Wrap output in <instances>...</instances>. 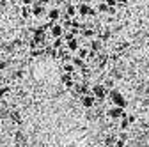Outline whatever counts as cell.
<instances>
[{"label":"cell","mask_w":149,"mask_h":147,"mask_svg":"<svg viewBox=\"0 0 149 147\" xmlns=\"http://www.w3.org/2000/svg\"><path fill=\"white\" fill-rule=\"evenodd\" d=\"M108 99H110V103L114 105V106H121V108H126V99H124V96L119 92L117 89H114V90H110L108 92Z\"/></svg>","instance_id":"1"},{"label":"cell","mask_w":149,"mask_h":147,"mask_svg":"<svg viewBox=\"0 0 149 147\" xmlns=\"http://www.w3.org/2000/svg\"><path fill=\"white\" fill-rule=\"evenodd\" d=\"M108 92H110V90H108V89H107L103 83H96L94 87L91 89V94L94 96L98 101H103V99H107V98H108Z\"/></svg>","instance_id":"2"},{"label":"cell","mask_w":149,"mask_h":147,"mask_svg":"<svg viewBox=\"0 0 149 147\" xmlns=\"http://www.w3.org/2000/svg\"><path fill=\"white\" fill-rule=\"evenodd\" d=\"M61 18H62V11L53 6V7H48V12H46V20L48 21H53V23H61Z\"/></svg>","instance_id":"3"},{"label":"cell","mask_w":149,"mask_h":147,"mask_svg":"<svg viewBox=\"0 0 149 147\" xmlns=\"http://www.w3.org/2000/svg\"><path fill=\"white\" fill-rule=\"evenodd\" d=\"M107 115L110 119H121L124 115V108H121V106H110L107 110Z\"/></svg>","instance_id":"4"},{"label":"cell","mask_w":149,"mask_h":147,"mask_svg":"<svg viewBox=\"0 0 149 147\" xmlns=\"http://www.w3.org/2000/svg\"><path fill=\"white\" fill-rule=\"evenodd\" d=\"M50 35L53 39H59V37H64V27L61 25V23H55L53 27H52V30H50Z\"/></svg>","instance_id":"5"},{"label":"cell","mask_w":149,"mask_h":147,"mask_svg":"<svg viewBox=\"0 0 149 147\" xmlns=\"http://www.w3.org/2000/svg\"><path fill=\"white\" fill-rule=\"evenodd\" d=\"M80 48H82V46H80V41H78V37H73V39H69V41L66 43V50H69L71 53H77Z\"/></svg>","instance_id":"6"},{"label":"cell","mask_w":149,"mask_h":147,"mask_svg":"<svg viewBox=\"0 0 149 147\" xmlns=\"http://www.w3.org/2000/svg\"><path fill=\"white\" fill-rule=\"evenodd\" d=\"M61 83L66 89H74V87H77V85H74V80H73V75H68V73H64V75L61 76Z\"/></svg>","instance_id":"7"},{"label":"cell","mask_w":149,"mask_h":147,"mask_svg":"<svg viewBox=\"0 0 149 147\" xmlns=\"http://www.w3.org/2000/svg\"><path fill=\"white\" fill-rule=\"evenodd\" d=\"M48 9L41 7V6H32V18H36V20H41L43 16H46Z\"/></svg>","instance_id":"8"},{"label":"cell","mask_w":149,"mask_h":147,"mask_svg":"<svg viewBox=\"0 0 149 147\" xmlns=\"http://www.w3.org/2000/svg\"><path fill=\"white\" fill-rule=\"evenodd\" d=\"M96 101H98V99L92 96V94H87V96H84V98H82V105H84L85 108H94Z\"/></svg>","instance_id":"9"},{"label":"cell","mask_w":149,"mask_h":147,"mask_svg":"<svg viewBox=\"0 0 149 147\" xmlns=\"http://www.w3.org/2000/svg\"><path fill=\"white\" fill-rule=\"evenodd\" d=\"M98 39H101V41H108L110 37H112V30L110 28H107V27H103V28H100L98 30V35H96Z\"/></svg>","instance_id":"10"},{"label":"cell","mask_w":149,"mask_h":147,"mask_svg":"<svg viewBox=\"0 0 149 147\" xmlns=\"http://www.w3.org/2000/svg\"><path fill=\"white\" fill-rule=\"evenodd\" d=\"M64 9H66L64 12H66V14H69L71 18H74V16L78 14V6H77V4H71V2H69V4H66V7H64Z\"/></svg>","instance_id":"11"},{"label":"cell","mask_w":149,"mask_h":147,"mask_svg":"<svg viewBox=\"0 0 149 147\" xmlns=\"http://www.w3.org/2000/svg\"><path fill=\"white\" fill-rule=\"evenodd\" d=\"M20 14H22L23 20H30V18H32V6H22Z\"/></svg>","instance_id":"12"},{"label":"cell","mask_w":149,"mask_h":147,"mask_svg":"<svg viewBox=\"0 0 149 147\" xmlns=\"http://www.w3.org/2000/svg\"><path fill=\"white\" fill-rule=\"evenodd\" d=\"M101 46H103V41L101 39H92L91 41V44H89V48H91V51H100L101 50Z\"/></svg>","instance_id":"13"},{"label":"cell","mask_w":149,"mask_h":147,"mask_svg":"<svg viewBox=\"0 0 149 147\" xmlns=\"http://www.w3.org/2000/svg\"><path fill=\"white\" fill-rule=\"evenodd\" d=\"M89 55H91V48H87V46H82L78 51H77V57H80V59H89Z\"/></svg>","instance_id":"14"},{"label":"cell","mask_w":149,"mask_h":147,"mask_svg":"<svg viewBox=\"0 0 149 147\" xmlns=\"http://www.w3.org/2000/svg\"><path fill=\"white\" fill-rule=\"evenodd\" d=\"M89 11H91V4H78V14L80 16H89Z\"/></svg>","instance_id":"15"},{"label":"cell","mask_w":149,"mask_h":147,"mask_svg":"<svg viewBox=\"0 0 149 147\" xmlns=\"http://www.w3.org/2000/svg\"><path fill=\"white\" fill-rule=\"evenodd\" d=\"M71 62H73V66L77 67V69H82V67H85V66H87V64H85V60H84V59H80V57H77V55H73V60H71Z\"/></svg>","instance_id":"16"},{"label":"cell","mask_w":149,"mask_h":147,"mask_svg":"<svg viewBox=\"0 0 149 147\" xmlns=\"http://www.w3.org/2000/svg\"><path fill=\"white\" fill-rule=\"evenodd\" d=\"M62 71L68 73V75H74V73H77V67L73 66V62H68V64H62Z\"/></svg>","instance_id":"17"},{"label":"cell","mask_w":149,"mask_h":147,"mask_svg":"<svg viewBox=\"0 0 149 147\" xmlns=\"http://www.w3.org/2000/svg\"><path fill=\"white\" fill-rule=\"evenodd\" d=\"M130 126H132V124H130V121H128V115L124 114V115L121 117V122H119V128H121V131H126Z\"/></svg>","instance_id":"18"},{"label":"cell","mask_w":149,"mask_h":147,"mask_svg":"<svg viewBox=\"0 0 149 147\" xmlns=\"http://www.w3.org/2000/svg\"><path fill=\"white\" fill-rule=\"evenodd\" d=\"M103 85H105L108 90H114V89H116V83H114V80H112V78H105Z\"/></svg>","instance_id":"19"},{"label":"cell","mask_w":149,"mask_h":147,"mask_svg":"<svg viewBox=\"0 0 149 147\" xmlns=\"http://www.w3.org/2000/svg\"><path fill=\"white\" fill-rule=\"evenodd\" d=\"M98 11H100V12H108V11H110V7L103 2V0H101V2L98 4Z\"/></svg>","instance_id":"20"},{"label":"cell","mask_w":149,"mask_h":147,"mask_svg":"<svg viewBox=\"0 0 149 147\" xmlns=\"http://www.w3.org/2000/svg\"><path fill=\"white\" fill-rule=\"evenodd\" d=\"M64 43H66V41H64L62 37H59V39H53V46H52V48H55V50H59V48H61V46H62Z\"/></svg>","instance_id":"21"},{"label":"cell","mask_w":149,"mask_h":147,"mask_svg":"<svg viewBox=\"0 0 149 147\" xmlns=\"http://www.w3.org/2000/svg\"><path fill=\"white\" fill-rule=\"evenodd\" d=\"M9 92H11V87H9L7 83H4V85H2V98H7Z\"/></svg>","instance_id":"22"},{"label":"cell","mask_w":149,"mask_h":147,"mask_svg":"<svg viewBox=\"0 0 149 147\" xmlns=\"http://www.w3.org/2000/svg\"><path fill=\"white\" fill-rule=\"evenodd\" d=\"M108 7H117V0H103Z\"/></svg>","instance_id":"23"},{"label":"cell","mask_w":149,"mask_h":147,"mask_svg":"<svg viewBox=\"0 0 149 147\" xmlns=\"http://www.w3.org/2000/svg\"><path fill=\"white\" fill-rule=\"evenodd\" d=\"M117 7L126 9V7H128V0H117Z\"/></svg>","instance_id":"24"},{"label":"cell","mask_w":149,"mask_h":147,"mask_svg":"<svg viewBox=\"0 0 149 147\" xmlns=\"http://www.w3.org/2000/svg\"><path fill=\"white\" fill-rule=\"evenodd\" d=\"M48 0H34V6H41V7H46Z\"/></svg>","instance_id":"25"},{"label":"cell","mask_w":149,"mask_h":147,"mask_svg":"<svg viewBox=\"0 0 149 147\" xmlns=\"http://www.w3.org/2000/svg\"><path fill=\"white\" fill-rule=\"evenodd\" d=\"M98 12H100V11H96L94 7H91V11H89V16H91V18H96V16H98Z\"/></svg>","instance_id":"26"},{"label":"cell","mask_w":149,"mask_h":147,"mask_svg":"<svg viewBox=\"0 0 149 147\" xmlns=\"http://www.w3.org/2000/svg\"><path fill=\"white\" fill-rule=\"evenodd\" d=\"M126 145V140H123V138H117V142H116V147H124Z\"/></svg>","instance_id":"27"},{"label":"cell","mask_w":149,"mask_h":147,"mask_svg":"<svg viewBox=\"0 0 149 147\" xmlns=\"http://www.w3.org/2000/svg\"><path fill=\"white\" fill-rule=\"evenodd\" d=\"M128 121H130V124H133V122L137 121V117H135L133 114H130V115H128Z\"/></svg>","instance_id":"28"},{"label":"cell","mask_w":149,"mask_h":147,"mask_svg":"<svg viewBox=\"0 0 149 147\" xmlns=\"http://www.w3.org/2000/svg\"><path fill=\"white\" fill-rule=\"evenodd\" d=\"M119 138H123V140H128L130 137H128V133H126V131H121V133H119Z\"/></svg>","instance_id":"29"},{"label":"cell","mask_w":149,"mask_h":147,"mask_svg":"<svg viewBox=\"0 0 149 147\" xmlns=\"http://www.w3.org/2000/svg\"><path fill=\"white\" fill-rule=\"evenodd\" d=\"M23 6H34V0H22Z\"/></svg>","instance_id":"30"},{"label":"cell","mask_w":149,"mask_h":147,"mask_svg":"<svg viewBox=\"0 0 149 147\" xmlns=\"http://www.w3.org/2000/svg\"><path fill=\"white\" fill-rule=\"evenodd\" d=\"M116 12H117V7H110V11H108V14H110V16H114Z\"/></svg>","instance_id":"31"},{"label":"cell","mask_w":149,"mask_h":147,"mask_svg":"<svg viewBox=\"0 0 149 147\" xmlns=\"http://www.w3.org/2000/svg\"><path fill=\"white\" fill-rule=\"evenodd\" d=\"M71 4H82V0H71Z\"/></svg>","instance_id":"32"},{"label":"cell","mask_w":149,"mask_h":147,"mask_svg":"<svg viewBox=\"0 0 149 147\" xmlns=\"http://www.w3.org/2000/svg\"><path fill=\"white\" fill-rule=\"evenodd\" d=\"M105 147H107V145H105Z\"/></svg>","instance_id":"33"}]
</instances>
